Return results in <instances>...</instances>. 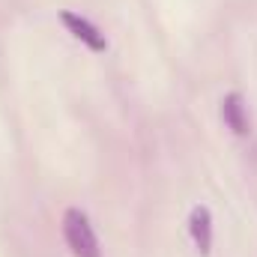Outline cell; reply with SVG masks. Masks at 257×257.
Segmentation results:
<instances>
[{"instance_id": "3957f363", "label": "cell", "mask_w": 257, "mask_h": 257, "mask_svg": "<svg viewBox=\"0 0 257 257\" xmlns=\"http://www.w3.org/2000/svg\"><path fill=\"white\" fill-rule=\"evenodd\" d=\"M189 233H192V239H194V248L200 254H209V245H212V218H209L206 206H194L192 209Z\"/></svg>"}, {"instance_id": "6da1fadb", "label": "cell", "mask_w": 257, "mask_h": 257, "mask_svg": "<svg viewBox=\"0 0 257 257\" xmlns=\"http://www.w3.org/2000/svg\"><path fill=\"white\" fill-rule=\"evenodd\" d=\"M63 236H66V245L72 248L75 257H102L99 239H96V233H93V224H90V218H87L81 209H66Z\"/></svg>"}, {"instance_id": "277c9868", "label": "cell", "mask_w": 257, "mask_h": 257, "mask_svg": "<svg viewBox=\"0 0 257 257\" xmlns=\"http://www.w3.org/2000/svg\"><path fill=\"white\" fill-rule=\"evenodd\" d=\"M221 117L227 128H233V135H248V117H245V105L239 93H227L221 99Z\"/></svg>"}, {"instance_id": "7a4b0ae2", "label": "cell", "mask_w": 257, "mask_h": 257, "mask_svg": "<svg viewBox=\"0 0 257 257\" xmlns=\"http://www.w3.org/2000/svg\"><path fill=\"white\" fill-rule=\"evenodd\" d=\"M63 24L69 27V33H72L75 39H81L87 48H93V51H105V48H108V42H105V33H102L96 24H90L87 18H81V15H72V12H63Z\"/></svg>"}]
</instances>
